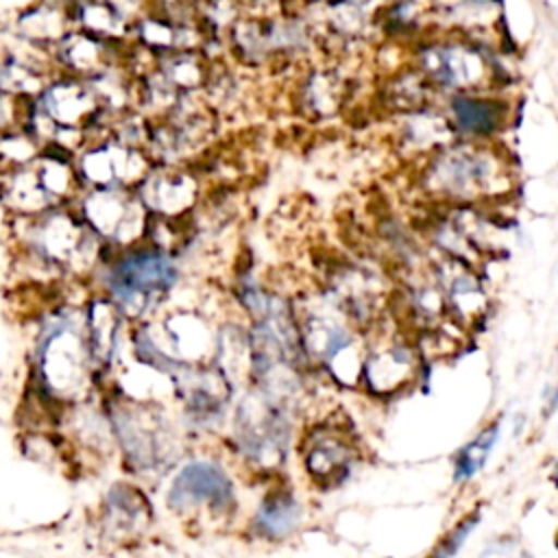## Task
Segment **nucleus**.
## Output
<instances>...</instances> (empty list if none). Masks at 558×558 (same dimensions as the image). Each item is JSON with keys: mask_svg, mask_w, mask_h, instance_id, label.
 Returning a JSON list of instances; mask_svg holds the SVG:
<instances>
[{"mask_svg": "<svg viewBox=\"0 0 558 558\" xmlns=\"http://www.w3.org/2000/svg\"><path fill=\"white\" fill-rule=\"evenodd\" d=\"M72 207L109 246L129 248L146 240L150 214L135 190L89 187L78 194Z\"/></svg>", "mask_w": 558, "mask_h": 558, "instance_id": "4", "label": "nucleus"}, {"mask_svg": "<svg viewBox=\"0 0 558 558\" xmlns=\"http://www.w3.org/2000/svg\"><path fill=\"white\" fill-rule=\"evenodd\" d=\"M355 464V447L344 432L316 425L303 440V466L312 482L331 488L342 484Z\"/></svg>", "mask_w": 558, "mask_h": 558, "instance_id": "12", "label": "nucleus"}, {"mask_svg": "<svg viewBox=\"0 0 558 558\" xmlns=\"http://www.w3.org/2000/svg\"><path fill=\"white\" fill-rule=\"evenodd\" d=\"M37 107L59 129L89 131L105 113L89 81L57 72L41 94L35 98Z\"/></svg>", "mask_w": 558, "mask_h": 558, "instance_id": "10", "label": "nucleus"}, {"mask_svg": "<svg viewBox=\"0 0 558 558\" xmlns=\"http://www.w3.org/2000/svg\"><path fill=\"white\" fill-rule=\"evenodd\" d=\"M107 4H109L126 24H131V28H133V24H135L137 20H142L146 13H150V11L157 9L155 0H107Z\"/></svg>", "mask_w": 558, "mask_h": 558, "instance_id": "28", "label": "nucleus"}, {"mask_svg": "<svg viewBox=\"0 0 558 558\" xmlns=\"http://www.w3.org/2000/svg\"><path fill=\"white\" fill-rule=\"evenodd\" d=\"M120 333V307L109 299H96L85 314V336L94 364L107 366L116 353Z\"/></svg>", "mask_w": 558, "mask_h": 558, "instance_id": "21", "label": "nucleus"}, {"mask_svg": "<svg viewBox=\"0 0 558 558\" xmlns=\"http://www.w3.org/2000/svg\"><path fill=\"white\" fill-rule=\"evenodd\" d=\"M0 201L13 218L39 216L54 207L33 166L0 172Z\"/></svg>", "mask_w": 558, "mask_h": 558, "instance_id": "19", "label": "nucleus"}, {"mask_svg": "<svg viewBox=\"0 0 558 558\" xmlns=\"http://www.w3.org/2000/svg\"><path fill=\"white\" fill-rule=\"evenodd\" d=\"M131 39L144 48H148L153 54L161 57L170 50H179L181 46V24L179 20L166 15L163 11L155 9L146 13L142 20H137L131 28Z\"/></svg>", "mask_w": 558, "mask_h": 558, "instance_id": "24", "label": "nucleus"}, {"mask_svg": "<svg viewBox=\"0 0 558 558\" xmlns=\"http://www.w3.org/2000/svg\"><path fill=\"white\" fill-rule=\"evenodd\" d=\"M558 408V384H556V390L551 395V401H549V412H554Z\"/></svg>", "mask_w": 558, "mask_h": 558, "instance_id": "29", "label": "nucleus"}, {"mask_svg": "<svg viewBox=\"0 0 558 558\" xmlns=\"http://www.w3.org/2000/svg\"><path fill=\"white\" fill-rule=\"evenodd\" d=\"M135 192L148 214L161 218H190L203 201L201 174L192 166H153Z\"/></svg>", "mask_w": 558, "mask_h": 558, "instance_id": "9", "label": "nucleus"}, {"mask_svg": "<svg viewBox=\"0 0 558 558\" xmlns=\"http://www.w3.org/2000/svg\"><path fill=\"white\" fill-rule=\"evenodd\" d=\"M70 11L74 28L109 41H131V24H126L107 0H70Z\"/></svg>", "mask_w": 558, "mask_h": 558, "instance_id": "23", "label": "nucleus"}, {"mask_svg": "<svg viewBox=\"0 0 558 558\" xmlns=\"http://www.w3.org/2000/svg\"><path fill=\"white\" fill-rule=\"evenodd\" d=\"M301 523V504L286 488L270 490L255 510L253 530L268 541L290 536Z\"/></svg>", "mask_w": 558, "mask_h": 558, "instance_id": "20", "label": "nucleus"}, {"mask_svg": "<svg viewBox=\"0 0 558 558\" xmlns=\"http://www.w3.org/2000/svg\"><path fill=\"white\" fill-rule=\"evenodd\" d=\"M554 480L558 482V462H556V469H554Z\"/></svg>", "mask_w": 558, "mask_h": 558, "instance_id": "30", "label": "nucleus"}, {"mask_svg": "<svg viewBox=\"0 0 558 558\" xmlns=\"http://www.w3.org/2000/svg\"><path fill=\"white\" fill-rule=\"evenodd\" d=\"M475 525H477V514L464 517L453 530H449V534L432 549V554L427 558H451V556H456Z\"/></svg>", "mask_w": 558, "mask_h": 558, "instance_id": "27", "label": "nucleus"}, {"mask_svg": "<svg viewBox=\"0 0 558 558\" xmlns=\"http://www.w3.org/2000/svg\"><path fill=\"white\" fill-rule=\"evenodd\" d=\"M423 187L442 201L477 203L499 198L510 187L506 157L486 140L449 142L427 161Z\"/></svg>", "mask_w": 558, "mask_h": 558, "instance_id": "1", "label": "nucleus"}, {"mask_svg": "<svg viewBox=\"0 0 558 558\" xmlns=\"http://www.w3.org/2000/svg\"><path fill=\"white\" fill-rule=\"evenodd\" d=\"M416 68L432 87L451 94L484 92L493 74L484 52L462 37L425 41L416 52Z\"/></svg>", "mask_w": 558, "mask_h": 558, "instance_id": "6", "label": "nucleus"}, {"mask_svg": "<svg viewBox=\"0 0 558 558\" xmlns=\"http://www.w3.org/2000/svg\"><path fill=\"white\" fill-rule=\"evenodd\" d=\"M416 375V357L403 342H386L364 355L362 377L371 392L392 395L405 388Z\"/></svg>", "mask_w": 558, "mask_h": 558, "instance_id": "16", "label": "nucleus"}, {"mask_svg": "<svg viewBox=\"0 0 558 558\" xmlns=\"http://www.w3.org/2000/svg\"><path fill=\"white\" fill-rule=\"evenodd\" d=\"M179 279L172 253L153 244L129 246L118 253L107 270L111 301L131 316H140L157 305Z\"/></svg>", "mask_w": 558, "mask_h": 558, "instance_id": "3", "label": "nucleus"}, {"mask_svg": "<svg viewBox=\"0 0 558 558\" xmlns=\"http://www.w3.org/2000/svg\"><path fill=\"white\" fill-rule=\"evenodd\" d=\"M347 96H349V83L338 68L310 65L301 70L294 83L292 102L303 118L312 122H320L340 113V109L347 102Z\"/></svg>", "mask_w": 558, "mask_h": 558, "instance_id": "13", "label": "nucleus"}, {"mask_svg": "<svg viewBox=\"0 0 558 558\" xmlns=\"http://www.w3.org/2000/svg\"><path fill=\"white\" fill-rule=\"evenodd\" d=\"M214 61L201 50H170L157 59V70L174 85L179 94H203Z\"/></svg>", "mask_w": 558, "mask_h": 558, "instance_id": "22", "label": "nucleus"}, {"mask_svg": "<svg viewBox=\"0 0 558 558\" xmlns=\"http://www.w3.org/2000/svg\"><path fill=\"white\" fill-rule=\"evenodd\" d=\"M499 436V423L486 425L471 442H466L453 458V477L456 482L471 480L484 464Z\"/></svg>", "mask_w": 558, "mask_h": 558, "instance_id": "26", "label": "nucleus"}, {"mask_svg": "<svg viewBox=\"0 0 558 558\" xmlns=\"http://www.w3.org/2000/svg\"><path fill=\"white\" fill-rule=\"evenodd\" d=\"M33 168L54 207L72 205L83 192L72 153H65L57 146H44Z\"/></svg>", "mask_w": 558, "mask_h": 558, "instance_id": "18", "label": "nucleus"}, {"mask_svg": "<svg viewBox=\"0 0 558 558\" xmlns=\"http://www.w3.org/2000/svg\"><path fill=\"white\" fill-rule=\"evenodd\" d=\"M44 327L35 375L54 399H81L92 384L96 366L85 331H78L72 316L65 312L48 316Z\"/></svg>", "mask_w": 558, "mask_h": 558, "instance_id": "2", "label": "nucleus"}, {"mask_svg": "<svg viewBox=\"0 0 558 558\" xmlns=\"http://www.w3.org/2000/svg\"><path fill=\"white\" fill-rule=\"evenodd\" d=\"M166 501L179 514H194L201 510L229 514L235 506V490L231 477L218 462L192 460L172 477Z\"/></svg>", "mask_w": 558, "mask_h": 558, "instance_id": "8", "label": "nucleus"}, {"mask_svg": "<svg viewBox=\"0 0 558 558\" xmlns=\"http://www.w3.org/2000/svg\"><path fill=\"white\" fill-rule=\"evenodd\" d=\"M449 124L464 140H493L508 124V105L484 92H462L449 98Z\"/></svg>", "mask_w": 558, "mask_h": 558, "instance_id": "14", "label": "nucleus"}, {"mask_svg": "<svg viewBox=\"0 0 558 558\" xmlns=\"http://www.w3.org/2000/svg\"><path fill=\"white\" fill-rule=\"evenodd\" d=\"M109 425L126 462L137 471L159 466L166 460L168 449H172L163 416L140 401L131 403L122 397L111 403Z\"/></svg>", "mask_w": 558, "mask_h": 558, "instance_id": "7", "label": "nucleus"}, {"mask_svg": "<svg viewBox=\"0 0 558 558\" xmlns=\"http://www.w3.org/2000/svg\"><path fill=\"white\" fill-rule=\"evenodd\" d=\"M314 2H333V0H314Z\"/></svg>", "mask_w": 558, "mask_h": 558, "instance_id": "31", "label": "nucleus"}, {"mask_svg": "<svg viewBox=\"0 0 558 558\" xmlns=\"http://www.w3.org/2000/svg\"><path fill=\"white\" fill-rule=\"evenodd\" d=\"M150 514V504L144 493L133 484L118 482L105 495L100 530L105 536L118 543H126L148 530Z\"/></svg>", "mask_w": 558, "mask_h": 558, "instance_id": "15", "label": "nucleus"}, {"mask_svg": "<svg viewBox=\"0 0 558 558\" xmlns=\"http://www.w3.org/2000/svg\"><path fill=\"white\" fill-rule=\"evenodd\" d=\"M126 44L129 41H109L81 28H72L52 46L50 52L57 72L89 81L107 68L122 63Z\"/></svg>", "mask_w": 558, "mask_h": 558, "instance_id": "11", "label": "nucleus"}, {"mask_svg": "<svg viewBox=\"0 0 558 558\" xmlns=\"http://www.w3.org/2000/svg\"><path fill=\"white\" fill-rule=\"evenodd\" d=\"M233 440L251 464L266 471L281 466L290 440L288 408L255 390L235 410Z\"/></svg>", "mask_w": 558, "mask_h": 558, "instance_id": "5", "label": "nucleus"}, {"mask_svg": "<svg viewBox=\"0 0 558 558\" xmlns=\"http://www.w3.org/2000/svg\"><path fill=\"white\" fill-rule=\"evenodd\" d=\"M44 144L28 129H9L0 133V172L33 166Z\"/></svg>", "mask_w": 558, "mask_h": 558, "instance_id": "25", "label": "nucleus"}, {"mask_svg": "<svg viewBox=\"0 0 558 558\" xmlns=\"http://www.w3.org/2000/svg\"><path fill=\"white\" fill-rule=\"evenodd\" d=\"M74 28L70 0H37L15 17L13 35L28 44L52 50V46Z\"/></svg>", "mask_w": 558, "mask_h": 558, "instance_id": "17", "label": "nucleus"}]
</instances>
